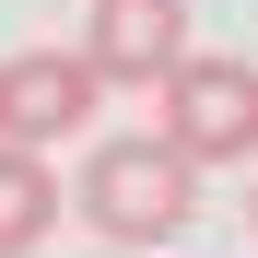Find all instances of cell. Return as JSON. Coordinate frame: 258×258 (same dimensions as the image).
<instances>
[{
	"label": "cell",
	"instance_id": "obj_1",
	"mask_svg": "<svg viewBox=\"0 0 258 258\" xmlns=\"http://www.w3.org/2000/svg\"><path fill=\"white\" fill-rule=\"evenodd\" d=\"M59 200L106 235V258H141V246H176V235H188L200 176L153 141V129H129V141H94V153H82V176H71Z\"/></svg>",
	"mask_w": 258,
	"mask_h": 258
},
{
	"label": "cell",
	"instance_id": "obj_4",
	"mask_svg": "<svg viewBox=\"0 0 258 258\" xmlns=\"http://www.w3.org/2000/svg\"><path fill=\"white\" fill-rule=\"evenodd\" d=\"M71 59L94 71V82H164V71L188 59V0H94Z\"/></svg>",
	"mask_w": 258,
	"mask_h": 258
},
{
	"label": "cell",
	"instance_id": "obj_3",
	"mask_svg": "<svg viewBox=\"0 0 258 258\" xmlns=\"http://www.w3.org/2000/svg\"><path fill=\"white\" fill-rule=\"evenodd\" d=\"M94 94H106V82L82 71L71 47H12V59H0V153L82 141V129H94Z\"/></svg>",
	"mask_w": 258,
	"mask_h": 258
},
{
	"label": "cell",
	"instance_id": "obj_2",
	"mask_svg": "<svg viewBox=\"0 0 258 258\" xmlns=\"http://www.w3.org/2000/svg\"><path fill=\"white\" fill-rule=\"evenodd\" d=\"M153 141L188 164H246L258 153V71L246 59H211V47H188L176 71L153 82Z\"/></svg>",
	"mask_w": 258,
	"mask_h": 258
},
{
	"label": "cell",
	"instance_id": "obj_6",
	"mask_svg": "<svg viewBox=\"0 0 258 258\" xmlns=\"http://www.w3.org/2000/svg\"><path fill=\"white\" fill-rule=\"evenodd\" d=\"M246 223H258V200H246Z\"/></svg>",
	"mask_w": 258,
	"mask_h": 258
},
{
	"label": "cell",
	"instance_id": "obj_5",
	"mask_svg": "<svg viewBox=\"0 0 258 258\" xmlns=\"http://www.w3.org/2000/svg\"><path fill=\"white\" fill-rule=\"evenodd\" d=\"M59 211H71V200H59V176H47V153H0V258H35Z\"/></svg>",
	"mask_w": 258,
	"mask_h": 258
}]
</instances>
